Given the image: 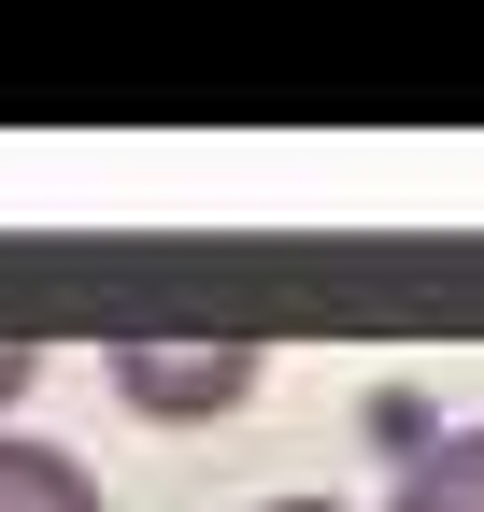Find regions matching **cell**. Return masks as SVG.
<instances>
[{
    "instance_id": "5",
    "label": "cell",
    "mask_w": 484,
    "mask_h": 512,
    "mask_svg": "<svg viewBox=\"0 0 484 512\" xmlns=\"http://www.w3.org/2000/svg\"><path fill=\"white\" fill-rule=\"evenodd\" d=\"M257 512H342V498H257Z\"/></svg>"
},
{
    "instance_id": "4",
    "label": "cell",
    "mask_w": 484,
    "mask_h": 512,
    "mask_svg": "<svg viewBox=\"0 0 484 512\" xmlns=\"http://www.w3.org/2000/svg\"><path fill=\"white\" fill-rule=\"evenodd\" d=\"M29 384H43V342H15V328H0V413L29 399Z\"/></svg>"
},
{
    "instance_id": "1",
    "label": "cell",
    "mask_w": 484,
    "mask_h": 512,
    "mask_svg": "<svg viewBox=\"0 0 484 512\" xmlns=\"http://www.w3.org/2000/svg\"><path fill=\"white\" fill-rule=\"evenodd\" d=\"M114 384L143 413H228L257 384V342H200V328H157V342H114Z\"/></svg>"
},
{
    "instance_id": "3",
    "label": "cell",
    "mask_w": 484,
    "mask_h": 512,
    "mask_svg": "<svg viewBox=\"0 0 484 512\" xmlns=\"http://www.w3.org/2000/svg\"><path fill=\"white\" fill-rule=\"evenodd\" d=\"M385 512H484V427H442L428 456L399 470V498Z\"/></svg>"
},
{
    "instance_id": "2",
    "label": "cell",
    "mask_w": 484,
    "mask_h": 512,
    "mask_svg": "<svg viewBox=\"0 0 484 512\" xmlns=\"http://www.w3.org/2000/svg\"><path fill=\"white\" fill-rule=\"evenodd\" d=\"M0 512H100V484L57 456V441H29V427H0Z\"/></svg>"
}]
</instances>
